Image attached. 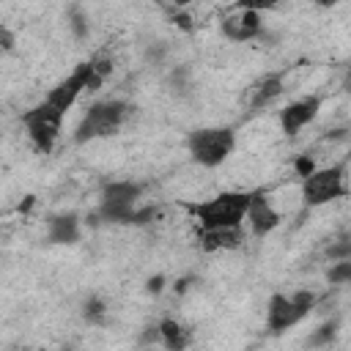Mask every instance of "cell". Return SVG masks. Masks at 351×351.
<instances>
[{"mask_svg": "<svg viewBox=\"0 0 351 351\" xmlns=\"http://www.w3.org/2000/svg\"><path fill=\"white\" fill-rule=\"evenodd\" d=\"M222 36L228 41H236V44H244V41H252V38H263L261 11L236 8L233 14H228L222 19Z\"/></svg>", "mask_w": 351, "mask_h": 351, "instance_id": "obj_9", "label": "cell"}, {"mask_svg": "<svg viewBox=\"0 0 351 351\" xmlns=\"http://www.w3.org/2000/svg\"><path fill=\"white\" fill-rule=\"evenodd\" d=\"M33 203H36V197H33V195H27V197L19 203V214H27V211L33 208Z\"/></svg>", "mask_w": 351, "mask_h": 351, "instance_id": "obj_30", "label": "cell"}, {"mask_svg": "<svg viewBox=\"0 0 351 351\" xmlns=\"http://www.w3.org/2000/svg\"><path fill=\"white\" fill-rule=\"evenodd\" d=\"M318 110H321V96H315V93L302 96V99L285 104V107L280 110V129H282V134H288V137L299 134L307 123L315 121Z\"/></svg>", "mask_w": 351, "mask_h": 351, "instance_id": "obj_8", "label": "cell"}, {"mask_svg": "<svg viewBox=\"0 0 351 351\" xmlns=\"http://www.w3.org/2000/svg\"><path fill=\"white\" fill-rule=\"evenodd\" d=\"M82 318L93 326H101L107 321V302L101 296H88L82 304Z\"/></svg>", "mask_w": 351, "mask_h": 351, "instance_id": "obj_16", "label": "cell"}, {"mask_svg": "<svg viewBox=\"0 0 351 351\" xmlns=\"http://www.w3.org/2000/svg\"><path fill=\"white\" fill-rule=\"evenodd\" d=\"M165 55H167V47H165L162 41H154V44H148V49H145V60L154 63V66H159V63L165 60Z\"/></svg>", "mask_w": 351, "mask_h": 351, "instance_id": "obj_25", "label": "cell"}, {"mask_svg": "<svg viewBox=\"0 0 351 351\" xmlns=\"http://www.w3.org/2000/svg\"><path fill=\"white\" fill-rule=\"evenodd\" d=\"M335 337H337V321L329 318V321H324L313 329V335L307 337V346H329Z\"/></svg>", "mask_w": 351, "mask_h": 351, "instance_id": "obj_18", "label": "cell"}, {"mask_svg": "<svg viewBox=\"0 0 351 351\" xmlns=\"http://www.w3.org/2000/svg\"><path fill=\"white\" fill-rule=\"evenodd\" d=\"M143 186L137 181H110L101 189L99 200V217L112 225H145L156 217V208H140Z\"/></svg>", "mask_w": 351, "mask_h": 351, "instance_id": "obj_1", "label": "cell"}, {"mask_svg": "<svg viewBox=\"0 0 351 351\" xmlns=\"http://www.w3.org/2000/svg\"><path fill=\"white\" fill-rule=\"evenodd\" d=\"M69 30H71V36L77 38V41H85L88 36H90V22H88V14L82 11V8H71L69 11Z\"/></svg>", "mask_w": 351, "mask_h": 351, "instance_id": "obj_17", "label": "cell"}, {"mask_svg": "<svg viewBox=\"0 0 351 351\" xmlns=\"http://www.w3.org/2000/svg\"><path fill=\"white\" fill-rule=\"evenodd\" d=\"M282 93H285V80H282V74H280V71L263 74V77L250 88V107H252V110H263V107H269L271 101H277Z\"/></svg>", "mask_w": 351, "mask_h": 351, "instance_id": "obj_11", "label": "cell"}, {"mask_svg": "<svg viewBox=\"0 0 351 351\" xmlns=\"http://www.w3.org/2000/svg\"><path fill=\"white\" fill-rule=\"evenodd\" d=\"M156 3H165V0H156Z\"/></svg>", "mask_w": 351, "mask_h": 351, "instance_id": "obj_35", "label": "cell"}, {"mask_svg": "<svg viewBox=\"0 0 351 351\" xmlns=\"http://www.w3.org/2000/svg\"><path fill=\"white\" fill-rule=\"evenodd\" d=\"M192 0H170V8H186Z\"/></svg>", "mask_w": 351, "mask_h": 351, "instance_id": "obj_33", "label": "cell"}, {"mask_svg": "<svg viewBox=\"0 0 351 351\" xmlns=\"http://www.w3.org/2000/svg\"><path fill=\"white\" fill-rule=\"evenodd\" d=\"M277 5L280 0H236V8H250V11H271Z\"/></svg>", "mask_w": 351, "mask_h": 351, "instance_id": "obj_24", "label": "cell"}, {"mask_svg": "<svg viewBox=\"0 0 351 351\" xmlns=\"http://www.w3.org/2000/svg\"><path fill=\"white\" fill-rule=\"evenodd\" d=\"M326 282H332V285H348L351 282V258L332 261L329 269H326Z\"/></svg>", "mask_w": 351, "mask_h": 351, "instance_id": "obj_19", "label": "cell"}, {"mask_svg": "<svg viewBox=\"0 0 351 351\" xmlns=\"http://www.w3.org/2000/svg\"><path fill=\"white\" fill-rule=\"evenodd\" d=\"M47 239L52 244H74V241H80V217L74 211L49 217L47 219Z\"/></svg>", "mask_w": 351, "mask_h": 351, "instance_id": "obj_13", "label": "cell"}, {"mask_svg": "<svg viewBox=\"0 0 351 351\" xmlns=\"http://www.w3.org/2000/svg\"><path fill=\"white\" fill-rule=\"evenodd\" d=\"M189 288V277H181L178 282H176V293H184Z\"/></svg>", "mask_w": 351, "mask_h": 351, "instance_id": "obj_31", "label": "cell"}, {"mask_svg": "<svg viewBox=\"0 0 351 351\" xmlns=\"http://www.w3.org/2000/svg\"><path fill=\"white\" fill-rule=\"evenodd\" d=\"M167 88H170L173 96L186 99V96L192 93V71H189L186 66H176V69H170V74H167Z\"/></svg>", "mask_w": 351, "mask_h": 351, "instance_id": "obj_15", "label": "cell"}, {"mask_svg": "<svg viewBox=\"0 0 351 351\" xmlns=\"http://www.w3.org/2000/svg\"><path fill=\"white\" fill-rule=\"evenodd\" d=\"M310 3H315L318 8H332V5H337L340 0H310Z\"/></svg>", "mask_w": 351, "mask_h": 351, "instance_id": "obj_32", "label": "cell"}, {"mask_svg": "<svg viewBox=\"0 0 351 351\" xmlns=\"http://www.w3.org/2000/svg\"><path fill=\"white\" fill-rule=\"evenodd\" d=\"M90 66H93V71L99 74V77H110L112 74V69H115V58L107 52V49H101V52H96L93 58H90Z\"/></svg>", "mask_w": 351, "mask_h": 351, "instance_id": "obj_21", "label": "cell"}, {"mask_svg": "<svg viewBox=\"0 0 351 351\" xmlns=\"http://www.w3.org/2000/svg\"><path fill=\"white\" fill-rule=\"evenodd\" d=\"M145 291H148L151 296H159V293L165 291V274H154V277H148V280H145Z\"/></svg>", "mask_w": 351, "mask_h": 351, "instance_id": "obj_26", "label": "cell"}, {"mask_svg": "<svg viewBox=\"0 0 351 351\" xmlns=\"http://www.w3.org/2000/svg\"><path fill=\"white\" fill-rule=\"evenodd\" d=\"M132 110L134 107L129 101H123V99H104V101L90 104L88 112L82 115V121L74 129V143L82 145V143L115 134L123 126V121L132 115Z\"/></svg>", "mask_w": 351, "mask_h": 351, "instance_id": "obj_3", "label": "cell"}, {"mask_svg": "<svg viewBox=\"0 0 351 351\" xmlns=\"http://www.w3.org/2000/svg\"><path fill=\"white\" fill-rule=\"evenodd\" d=\"M252 192H219L203 203H189V214L197 219L200 230L211 228H233L241 225L250 208Z\"/></svg>", "mask_w": 351, "mask_h": 351, "instance_id": "obj_2", "label": "cell"}, {"mask_svg": "<svg viewBox=\"0 0 351 351\" xmlns=\"http://www.w3.org/2000/svg\"><path fill=\"white\" fill-rule=\"evenodd\" d=\"M159 329H162V346L170 348V351H181L189 346V329L184 324H178L176 318H162L159 321Z\"/></svg>", "mask_w": 351, "mask_h": 351, "instance_id": "obj_14", "label": "cell"}, {"mask_svg": "<svg viewBox=\"0 0 351 351\" xmlns=\"http://www.w3.org/2000/svg\"><path fill=\"white\" fill-rule=\"evenodd\" d=\"M346 137H348V129H332V132L324 134V143H340Z\"/></svg>", "mask_w": 351, "mask_h": 351, "instance_id": "obj_28", "label": "cell"}, {"mask_svg": "<svg viewBox=\"0 0 351 351\" xmlns=\"http://www.w3.org/2000/svg\"><path fill=\"white\" fill-rule=\"evenodd\" d=\"M302 203L307 208L326 206L337 197L348 195L346 184V165H329V167H315L307 178H302Z\"/></svg>", "mask_w": 351, "mask_h": 351, "instance_id": "obj_6", "label": "cell"}, {"mask_svg": "<svg viewBox=\"0 0 351 351\" xmlns=\"http://www.w3.org/2000/svg\"><path fill=\"white\" fill-rule=\"evenodd\" d=\"M326 261H346L351 258V236H343V239H335L326 250H324Z\"/></svg>", "mask_w": 351, "mask_h": 351, "instance_id": "obj_20", "label": "cell"}, {"mask_svg": "<svg viewBox=\"0 0 351 351\" xmlns=\"http://www.w3.org/2000/svg\"><path fill=\"white\" fill-rule=\"evenodd\" d=\"M315 304H318V293L307 291V288H302V291H296L291 296L274 293L269 299V307H266V326H269V332L280 335V332L296 326L302 318H307L315 310Z\"/></svg>", "mask_w": 351, "mask_h": 351, "instance_id": "obj_5", "label": "cell"}, {"mask_svg": "<svg viewBox=\"0 0 351 351\" xmlns=\"http://www.w3.org/2000/svg\"><path fill=\"white\" fill-rule=\"evenodd\" d=\"M343 88H346V90H351V69L346 71V80H343Z\"/></svg>", "mask_w": 351, "mask_h": 351, "instance_id": "obj_34", "label": "cell"}, {"mask_svg": "<svg viewBox=\"0 0 351 351\" xmlns=\"http://www.w3.org/2000/svg\"><path fill=\"white\" fill-rule=\"evenodd\" d=\"M241 241H244V230H241V225H233V228H211V230H200V247H203V252L236 250Z\"/></svg>", "mask_w": 351, "mask_h": 351, "instance_id": "obj_12", "label": "cell"}, {"mask_svg": "<svg viewBox=\"0 0 351 351\" xmlns=\"http://www.w3.org/2000/svg\"><path fill=\"white\" fill-rule=\"evenodd\" d=\"M293 170H296V176L307 178V176L315 170V156H313V154H299L296 162H293Z\"/></svg>", "mask_w": 351, "mask_h": 351, "instance_id": "obj_23", "label": "cell"}, {"mask_svg": "<svg viewBox=\"0 0 351 351\" xmlns=\"http://www.w3.org/2000/svg\"><path fill=\"white\" fill-rule=\"evenodd\" d=\"M63 112L55 110L49 101H41L36 107H30L27 112H22V123L27 129V137L33 140V145L44 154H49L58 143V134H60V123H63Z\"/></svg>", "mask_w": 351, "mask_h": 351, "instance_id": "obj_7", "label": "cell"}, {"mask_svg": "<svg viewBox=\"0 0 351 351\" xmlns=\"http://www.w3.org/2000/svg\"><path fill=\"white\" fill-rule=\"evenodd\" d=\"M170 22H173L178 30H184V33H192V30H195V19H192V14H186L184 8H173Z\"/></svg>", "mask_w": 351, "mask_h": 351, "instance_id": "obj_22", "label": "cell"}, {"mask_svg": "<svg viewBox=\"0 0 351 351\" xmlns=\"http://www.w3.org/2000/svg\"><path fill=\"white\" fill-rule=\"evenodd\" d=\"M244 222L250 225L252 236L263 239V236H269V233L282 222V214L274 208V203H271L263 192H252V200H250V208H247Z\"/></svg>", "mask_w": 351, "mask_h": 351, "instance_id": "obj_10", "label": "cell"}, {"mask_svg": "<svg viewBox=\"0 0 351 351\" xmlns=\"http://www.w3.org/2000/svg\"><path fill=\"white\" fill-rule=\"evenodd\" d=\"M0 36H3V49H5V52H11V49H14V33H11L8 27H3V30H0Z\"/></svg>", "mask_w": 351, "mask_h": 351, "instance_id": "obj_29", "label": "cell"}, {"mask_svg": "<svg viewBox=\"0 0 351 351\" xmlns=\"http://www.w3.org/2000/svg\"><path fill=\"white\" fill-rule=\"evenodd\" d=\"M140 343H143V346H148V343H162V329H159V324H156V326H145V332L140 335Z\"/></svg>", "mask_w": 351, "mask_h": 351, "instance_id": "obj_27", "label": "cell"}, {"mask_svg": "<svg viewBox=\"0 0 351 351\" xmlns=\"http://www.w3.org/2000/svg\"><path fill=\"white\" fill-rule=\"evenodd\" d=\"M236 148V132L230 126H203L189 132L186 151L200 167H219Z\"/></svg>", "mask_w": 351, "mask_h": 351, "instance_id": "obj_4", "label": "cell"}]
</instances>
